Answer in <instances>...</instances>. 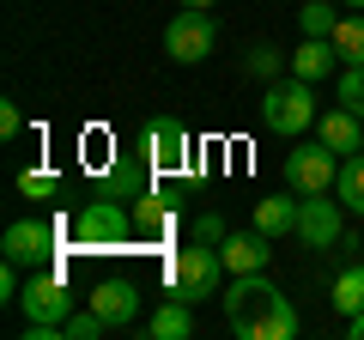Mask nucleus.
Segmentation results:
<instances>
[{"label": "nucleus", "instance_id": "nucleus-13", "mask_svg": "<svg viewBox=\"0 0 364 340\" xmlns=\"http://www.w3.org/2000/svg\"><path fill=\"white\" fill-rule=\"evenodd\" d=\"M316 140L328 146V152H364V116H352L346 104H334L328 116H316Z\"/></svg>", "mask_w": 364, "mask_h": 340}, {"label": "nucleus", "instance_id": "nucleus-23", "mask_svg": "<svg viewBox=\"0 0 364 340\" xmlns=\"http://www.w3.org/2000/svg\"><path fill=\"white\" fill-rule=\"evenodd\" d=\"M334 104H346L352 116H364V67H340V79H334Z\"/></svg>", "mask_w": 364, "mask_h": 340}, {"label": "nucleus", "instance_id": "nucleus-8", "mask_svg": "<svg viewBox=\"0 0 364 340\" xmlns=\"http://www.w3.org/2000/svg\"><path fill=\"white\" fill-rule=\"evenodd\" d=\"M340 176V152H328L322 140H304L286 152V188L291 195H328Z\"/></svg>", "mask_w": 364, "mask_h": 340}, {"label": "nucleus", "instance_id": "nucleus-27", "mask_svg": "<svg viewBox=\"0 0 364 340\" xmlns=\"http://www.w3.org/2000/svg\"><path fill=\"white\" fill-rule=\"evenodd\" d=\"M195 243H225V219L219 213H200L195 219Z\"/></svg>", "mask_w": 364, "mask_h": 340}, {"label": "nucleus", "instance_id": "nucleus-9", "mask_svg": "<svg viewBox=\"0 0 364 340\" xmlns=\"http://www.w3.org/2000/svg\"><path fill=\"white\" fill-rule=\"evenodd\" d=\"M140 152L152 170H182L188 164V152H195V140H188V128H182L176 116H152L140 134Z\"/></svg>", "mask_w": 364, "mask_h": 340}, {"label": "nucleus", "instance_id": "nucleus-12", "mask_svg": "<svg viewBox=\"0 0 364 340\" xmlns=\"http://www.w3.org/2000/svg\"><path fill=\"white\" fill-rule=\"evenodd\" d=\"M85 304L104 316L109 328H134V310H140V286H134V280H104V286L91 292Z\"/></svg>", "mask_w": 364, "mask_h": 340}, {"label": "nucleus", "instance_id": "nucleus-14", "mask_svg": "<svg viewBox=\"0 0 364 340\" xmlns=\"http://www.w3.org/2000/svg\"><path fill=\"white\" fill-rule=\"evenodd\" d=\"M146 152L140 158H116V164H109V176H104V195L109 201H140V195H152V183H146Z\"/></svg>", "mask_w": 364, "mask_h": 340}, {"label": "nucleus", "instance_id": "nucleus-26", "mask_svg": "<svg viewBox=\"0 0 364 340\" xmlns=\"http://www.w3.org/2000/svg\"><path fill=\"white\" fill-rule=\"evenodd\" d=\"M61 334H67V340H97V334H109V322L85 304V316H67V322H61Z\"/></svg>", "mask_w": 364, "mask_h": 340}, {"label": "nucleus", "instance_id": "nucleus-1", "mask_svg": "<svg viewBox=\"0 0 364 340\" xmlns=\"http://www.w3.org/2000/svg\"><path fill=\"white\" fill-rule=\"evenodd\" d=\"M225 322L243 340H291L298 334V310L267 274H231V292H225Z\"/></svg>", "mask_w": 364, "mask_h": 340}, {"label": "nucleus", "instance_id": "nucleus-28", "mask_svg": "<svg viewBox=\"0 0 364 340\" xmlns=\"http://www.w3.org/2000/svg\"><path fill=\"white\" fill-rule=\"evenodd\" d=\"M18 128H25V110H18V104H0V140H13Z\"/></svg>", "mask_w": 364, "mask_h": 340}, {"label": "nucleus", "instance_id": "nucleus-2", "mask_svg": "<svg viewBox=\"0 0 364 340\" xmlns=\"http://www.w3.org/2000/svg\"><path fill=\"white\" fill-rule=\"evenodd\" d=\"M128 237H134V219H128V207L109 201V195L67 219V243L85 249V255H116V249H128Z\"/></svg>", "mask_w": 364, "mask_h": 340}, {"label": "nucleus", "instance_id": "nucleus-19", "mask_svg": "<svg viewBox=\"0 0 364 340\" xmlns=\"http://www.w3.org/2000/svg\"><path fill=\"white\" fill-rule=\"evenodd\" d=\"M328 43H334V55H340L346 67H364V13H346Z\"/></svg>", "mask_w": 364, "mask_h": 340}, {"label": "nucleus", "instance_id": "nucleus-7", "mask_svg": "<svg viewBox=\"0 0 364 340\" xmlns=\"http://www.w3.org/2000/svg\"><path fill=\"white\" fill-rule=\"evenodd\" d=\"M213 49H219V25H213V13H195V6H182V13L164 25V55H170V61L195 67V61H207Z\"/></svg>", "mask_w": 364, "mask_h": 340}, {"label": "nucleus", "instance_id": "nucleus-21", "mask_svg": "<svg viewBox=\"0 0 364 340\" xmlns=\"http://www.w3.org/2000/svg\"><path fill=\"white\" fill-rule=\"evenodd\" d=\"M243 67H249V73H255V79H279V73H286V67H291V55H279V49H273V43H255V49L243 55Z\"/></svg>", "mask_w": 364, "mask_h": 340}, {"label": "nucleus", "instance_id": "nucleus-3", "mask_svg": "<svg viewBox=\"0 0 364 340\" xmlns=\"http://www.w3.org/2000/svg\"><path fill=\"white\" fill-rule=\"evenodd\" d=\"M225 255H219V243H188V249H176L164 262V280H170V292L176 298H188V304H200V298H219V286H225Z\"/></svg>", "mask_w": 364, "mask_h": 340}, {"label": "nucleus", "instance_id": "nucleus-29", "mask_svg": "<svg viewBox=\"0 0 364 340\" xmlns=\"http://www.w3.org/2000/svg\"><path fill=\"white\" fill-rule=\"evenodd\" d=\"M346 334H352V340H364V310H358V316H346Z\"/></svg>", "mask_w": 364, "mask_h": 340}, {"label": "nucleus", "instance_id": "nucleus-16", "mask_svg": "<svg viewBox=\"0 0 364 340\" xmlns=\"http://www.w3.org/2000/svg\"><path fill=\"white\" fill-rule=\"evenodd\" d=\"M334 61H340V55H334V43H328V37H304L298 55H291V73L316 85V79H328V67H334Z\"/></svg>", "mask_w": 364, "mask_h": 340}, {"label": "nucleus", "instance_id": "nucleus-18", "mask_svg": "<svg viewBox=\"0 0 364 340\" xmlns=\"http://www.w3.org/2000/svg\"><path fill=\"white\" fill-rule=\"evenodd\" d=\"M255 225L267 237H286V231H298V201H286V195H267V201H255Z\"/></svg>", "mask_w": 364, "mask_h": 340}, {"label": "nucleus", "instance_id": "nucleus-15", "mask_svg": "<svg viewBox=\"0 0 364 340\" xmlns=\"http://www.w3.org/2000/svg\"><path fill=\"white\" fill-rule=\"evenodd\" d=\"M146 334H152V340H188V334H195V310H188V298L158 304L152 322H146Z\"/></svg>", "mask_w": 364, "mask_h": 340}, {"label": "nucleus", "instance_id": "nucleus-10", "mask_svg": "<svg viewBox=\"0 0 364 340\" xmlns=\"http://www.w3.org/2000/svg\"><path fill=\"white\" fill-rule=\"evenodd\" d=\"M340 231H346V213H340V201H328V195H298V237H304L310 249L340 243Z\"/></svg>", "mask_w": 364, "mask_h": 340}, {"label": "nucleus", "instance_id": "nucleus-24", "mask_svg": "<svg viewBox=\"0 0 364 340\" xmlns=\"http://www.w3.org/2000/svg\"><path fill=\"white\" fill-rule=\"evenodd\" d=\"M134 225L152 231V237H164V231H170V207H164L158 195H140V201H134Z\"/></svg>", "mask_w": 364, "mask_h": 340}, {"label": "nucleus", "instance_id": "nucleus-20", "mask_svg": "<svg viewBox=\"0 0 364 340\" xmlns=\"http://www.w3.org/2000/svg\"><path fill=\"white\" fill-rule=\"evenodd\" d=\"M328 304H334L340 316H358V310H364V262L346 267V274L334 280V298H328Z\"/></svg>", "mask_w": 364, "mask_h": 340}, {"label": "nucleus", "instance_id": "nucleus-17", "mask_svg": "<svg viewBox=\"0 0 364 340\" xmlns=\"http://www.w3.org/2000/svg\"><path fill=\"white\" fill-rule=\"evenodd\" d=\"M334 195H340V207H346V213H364V152H346V158H340Z\"/></svg>", "mask_w": 364, "mask_h": 340}, {"label": "nucleus", "instance_id": "nucleus-11", "mask_svg": "<svg viewBox=\"0 0 364 340\" xmlns=\"http://www.w3.org/2000/svg\"><path fill=\"white\" fill-rule=\"evenodd\" d=\"M273 243H279V237H267L261 225H249V231H225L219 255H225L231 274H261V267L273 262Z\"/></svg>", "mask_w": 364, "mask_h": 340}, {"label": "nucleus", "instance_id": "nucleus-4", "mask_svg": "<svg viewBox=\"0 0 364 340\" xmlns=\"http://www.w3.org/2000/svg\"><path fill=\"white\" fill-rule=\"evenodd\" d=\"M261 122H267L273 134H304L316 128V92H310V79H273L267 97H261Z\"/></svg>", "mask_w": 364, "mask_h": 340}, {"label": "nucleus", "instance_id": "nucleus-30", "mask_svg": "<svg viewBox=\"0 0 364 340\" xmlns=\"http://www.w3.org/2000/svg\"><path fill=\"white\" fill-rule=\"evenodd\" d=\"M176 6H195V13H213V0H176Z\"/></svg>", "mask_w": 364, "mask_h": 340}, {"label": "nucleus", "instance_id": "nucleus-25", "mask_svg": "<svg viewBox=\"0 0 364 340\" xmlns=\"http://www.w3.org/2000/svg\"><path fill=\"white\" fill-rule=\"evenodd\" d=\"M18 195H31V201H55V195H61V176H55V170H25V176H18Z\"/></svg>", "mask_w": 364, "mask_h": 340}, {"label": "nucleus", "instance_id": "nucleus-22", "mask_svg": "<svg viewBox=\"0 0 364 340\" xmlns=\"http://www.w3.org/2000/svg\"><path fill=\"white\" fill-rule=\"evenodd\" d=\"M298 25H304V37H334L340 13H334V6H328V0H304V13H298Z\"/></svg>", "mask_w": 364, "mask_h": 340}, {"label": "nucleus", "instance_id": "nucleus-6", "mask_svg": "<svg viewBox=\"0 0 364 340\" xmlns=\"http://www.w3.org/2000/svg\"><path fill=\"white\" fill-rule=\"evenodd\" d=\"M18 310H25V322H43V328H61L67 316H73V292H67L61 267H31L25 292H18Z\"/></svg>", "mask_w": 364, "mask_h": 340}, {"label": "nucleus", "instance_id": "nucleus-5", "mask_svg": "<svg viewBox=\"0 0 364 340\" xmlns=\"http://www.w3.org/2000/svg\"><path fill=\"white\" fill-rule=\"evenodd\" d=\"M67 237V219H18L0 237V255L18 267H55V249Z\"/></svg>", "mask_w": 364, "mask_h": 340}, {"label": "nucleus", "instance_id": "nucleus-31", "mask_svg": "<svg viewBox=\"0 0 364 340\" xmlns=\"http://www.w3.org/2000/svg\"><path fill=\"white\" fill-rule=\"evenodd\" d=\"M346 6H364V0H346Z\"/></svg>", "mask_w": 364, "mask_h": 340}]
</instances>
